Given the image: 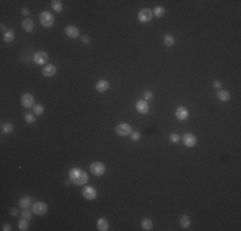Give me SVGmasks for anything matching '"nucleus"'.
I'll use <instances>...</instances> for the list:
<instances>
[{
  "mask_svg": "<svg viewBox=\"0 0 241 231\" xmlns=\"http://www.w3.org/2000/svg\"><path fill=\"white\" fill-rule=\"evenodd\" d=\"M7 31H8V30L5 28V26H4V25H2V32H3V34H5Z\"/></svg>",
  "mask_w": 241,
  "mask_h": 231,
  "instance_id": "58836bf2",
  "label": "nucleus"
},
{
  "mask_svg": "<svg viewBox=\"0 0 241 231\" xmlns=\"http://www.w3.org/2000/svg\"><path fill=\"white\" fill-rule=\"evenodd\" d=\"M31 216H32V213H31L28 209H23V213H22V217L23 218H26V219H30L31 218Z\"/></svg>",
  "mask_w": 241,
  "mask_h": 231,
  "instance_id": "2f4dec72",
  "label": "nucleus"
},
{
  "mask_svg": "<svg viewBox=\"0 0 241 231\" xmlns=\"http://www.w3.org/2000/svg\"><path fill=\"white\" fill-rule=\"evenodd\" d=\"M164 44L167 46H173L174 45V37L172 35H165L164 36Z\"/></svg>",
  "mask_w": 241,
  "mask_h": 231,
  "instance_id": "a878e982",
  "label": "nucleus"
},
{
  "mask_svg": "<svg viewBox=\"0 0 241 231\" xmlns=\"http://www.w3.org/2000/svg\"><path fill=\"white\" fill-rule=\"evenodd\" d=\"M40 22L44 27H51L54 25V16L49 12H43L40 14Z\"/></svg>",
  "mask_w": 241,
  "mask_h": 231,
  "instance_id": "f03ea898",
  "label": "nucleus"
},
{
  "mask_svg": "<svg viewBox=\"0 0 241 231\" xmlns=\"http://www.w3.org/2000/svg\"><path fill=\"white\" fill-rule=\"evenodd\" d=\"M3 39H4L5 43H8V44H9V43H13V41H14V32H13L12 30H8L7 32L4 34Z\"/></svg>",
  "mask_w": 241,
  "mask_h": 231,
  "instance_id": "4be33fe9",
  "label": "nucleus"
},
{
  "mask_svg": "<svg viewBox=\"0 0 241 231\" xmlns=\"http://www.w3.org/2000/svg\"><path fill=\"white\" fill-rule=\"evenodd\" d=\"M153 14L155 16V17H163L164 16V8L163 7H155L154 8V10H153Z\"/></svg>",
  "mask_w": 241,
  "mask_h": 231,
  "instance_id": "393cba45",
  "label": "nucleus"
},
{
  "mask_svg": "<svg viewBox=\"0 0 241 231\" xmlns=\"http://www.w3.org/2000/svg\"><path fill=\"white\" fill-rule=\"evenodd\" d=\"M82 195L85 199H87V200H94V199L98 196V191L95 190V187H92V186H85L82 189Z\"/></svg>",
  "mask_w": 241,
  "mask_h": 231,
  "instance_id": "39448f33",
  "label": "nucleus"
},
{
  "mask_svg": "<svg viewBox=\"0 0 241 231\" xmlns=\"http://www.w3.org/2000/svg\"><path fill=\"white\" fill-rule=\"evenodd\" d=\"M95 87H96V90H98L99 92H105L107 90H109L110 83H109L107 80H100V81H98V82H96Z\"/></svg>",
  "mask_w": 241,
  "mask_h": 231,
  "instance_id": "2eb2a0df",
  "label": "nucleus"
},
{
  "mask_svg": "<svg viewBox=\"0 0 241 231\" xmlns=\"http://www.w3.org/2000/svg\"><path fill=\"white\" fill-rule=\"evenodd\" d=\"M169 140L172 143H178L181 140V138H180V135H177V134H171L169 135Z\"/></svg>",
  "mask_w": 241,
  "mask_h": 231,
  "instance_id": "7c9ffc66",
  "label": "nucleus"
},
{
  "mask_svg": "<svg viewBox=\"0 0 241 231\" xmlns=\"http://www.w3.org/2000/svg\"><path fill=\"white\" fill-rule=\"evenodd\" d=\"M12 131H13V125L10 122H5V123L2 125V132L3 134H9Z\"/></svg>",
  "mask_w": 241,
  "mask_h": 231,
  "instance_id": "b1692460",
  "label": "nucleus"
},
{
  "mask_svg": "<svg viewBox=\"0 0 241 231\" xmlns=\"http://www.w3.org/2000/svg\"><path fill=\"white\" fill-rule=\"evenodd\" d=\"M18 226H19V230H22V231H26V230H28V219H26V218H22V219H21V221H19Z\"/></svg>",
  "mask_w": 241,
  "mask_h": 231,
  "instance_id": "bb28decb",
  "label": "nucleus"
},
{
  "mask_svg": "<svg viewBox=\"0 0 241 231\" xmlns=\"http://www.w3.org/2000/svg\"><path fill=\"white\" fill-rule=\"evenodd\" d=\"M68 177L75 185H85L89 181V175L80 168H72L68 173Z\"/></svg>",
  "mask_w": 241,
  "mask_h": 231,
  "instance_id": "f257e3e1",
  "label": "nucleus"
},
{
  "mask_svg": "<svg viewBox=\"0 0 241 231\" xmlns=\"http://www.w3.org/2000/svg\"><path fill=\"white\" fill-rule=\"evenodd\" d=\"M144 98H145L146 100L151 99V98H153V92H151V91H145V94H144Z\"/></svg>",
  "mask_w": 241,
  "mask_h": 231,
  "instance_id": "473e14b6",
  "label": "nucleus"
},
{
  "mask_svg": "<svg viewBox=\"0 0 241 231\" xmlns=\"http://www.w3.org/2000/svg\"><path fill=\"white\" fill-rule=\"evenodd\" d=\"M30 205H31V198H30V196H23V198L19 200V207H21V208L27 209V208H30Z\"/></svg>",
  "mask_w": 241,
  "mask_h": 231,
  "instance_id": "412c9836",
  "label": "nucleus"
},
{
  "mask_svg": "<svg viewBox=\"0 0 241 231\" xmlns=\"http://www.w3.org/2000/svg\"><path fill=\"white\" fill-rule=\"evenodd\" d=\"M44 113V107L41 106V104H36V106H34V114L35 116H41Z\"/></svg>",
  "mask_w": 241,
  "mask_h": 231,
  "instance_id": "cd10ccee",
  "label": "nucleus"
},
{
  "mask_svg": "<svg viewBox=\"0 0 241 231\" xmlns=\"http://www.w3.org/2000/svg\"><path fill=\"white\" fill-rule=\"evenodd\" d=\"M50 5H51V8H53L55 12H58V13L63 10V4H62L60 0H51V2H50Z\"/></svg>",
  "mask_w": 241,
  "mask_h": 231,
  "instance_id": "aec40b11",
  "label": "nucleus"
},
{
  "mask_svg": "<svg viewBox=\"0 0 241 231\" xmlns=\"http://www.w3.org/2000/svg\"><path fill=\"white\" fill-rule=\"evenodd\" d=\"M217 97L219 100H222V101H228L229 99H231V95H229V92L226 91V90H219L218 94H217Z\"/></svg>",
  "mask_w": 241,
  "mask_h": 231,
  "instance_id": "a211bd4d",
  "label": "nucleus"
},
{
  "mask_svg": "<svg viewBox=\"0 0 241 231\" xmlns=\"http://www.w3.org/2000/svg\"><path fill=\"white\" fill-rule=\"evenodd\" d=\"M32 212L37 216H43L48 212V204L44 203V202H36L34 205H32Z\"/></svg>",
  "mask_w": 241,
  "mask_h": 231,
  "instance_id": "423d86ee",
  "label": "nucleus"
},
{
  "mask_svg": "<svg viewBox=\"0 0 241 231\" xmlns=\"http://www.w3.org/2000/svg\"><path fill=\"white\" fill-rule=\"evenodd\" d=\"M182 143L185 144V146L187 148H192L196 144V136L194 134H185L182 138Z\"/></svg>",
  "mask_w": 241,
  "mask_h": 231,
  "instance_id": "9d476101",
  "label": "nucleus"
},
{
  "mask_svg": "<svg viewBox=\"0 0 241 231\" xmlns=\"http://www.w3.org/2000/svg\"><path fill=\"white\" fill-rule=\"evenodd\" d=\"M176 117H177V120H180V121L187 120V117H188V111L185 107H178V108L176 109Z\"/></svg>",
  "mask_w": 241,
  "mask_h": 231,
  "instance_id": "4468645a",
  "label": "nucleus"
},
{
  "mask_svg": "<svg viewBox=\"0 0 241 231\" xmlns=\"http://www.w3.org/2000/svg\"><path fill=\"white\" fill-rule=\"evenodd\" d=\"M25 121H26L28 125H32V123H35L36 118H35V116H34V114H31V113H26V114H25Z\"/></svg>",
  "mask_w": 241,
  "mask_h": 231,
  "instance_id": "c85d7f7f",
  "label": "nucleus"
},
{
  "mask_svg": "<svg viewBox=\"0 0 241 231\" xmlns=\"http://www.w3.org/2000/svg\"><path fill=\"white\" fill-rule=\"evenodd\" d=\"M116 132L119 136H127V135H130L132 132V127L128 123H119L116 127Z\"/></svg>",
  "mask_w": 241,
  "mask_h": 231,
  "instance_id": "0eeeda50",
  "label": "nucleus"
},
{
  "mask_svg": "<svg viewBox=\"0 0 241 231\" xmlns=\"http://www.w3.org/2000/svg\"><path fill=\"white\" fill-rule=\"evenodd\" d=\"M22 14H23V16H26V17H28V14H30V10H28L27 8H23V9H22Z\"/></svg>",
  "mask_w": 241,
  "mask_h": 231,
  "instance_id": "c9c22d12",
  "label": "nucleus"
},
{
  "mask_svg": "<svg viewBox=\"0 0 241 231\" xmlns=\"http://www.w3.org/2000/svg\"><path fill=\"white\" fill-rule=\"evenodd\" d=\"M109 229V222L105 218H99L98 221V230L99 231H107Z\"/></svg>",
  "mask_w": 241,
  "mask_h": 231,
  "instance_id": "dca6fc26",
  "label": "nucleus"
},
{
  "mask_svg": "<svg viewBox=\"0 0 241 231\" xmlns=\"http://www.w3.org/2000/svg\"><path fill=\"white\" fill-rule=\"evenodd\" d=\"M191 221H190V217H188L187 214H182L180 217V225L182 226V229H187L188 226H190Z\"/></svg>",
  "mask_w": 241,
  "mask_h": 231,
  "instance_id": "6ab92c4d",
  "label": "nucleus"
},
{
  "mask_svg": "<svg viewBox=\"0 0 241 231\" xmlns=\"http://www.w3.org/2000/svg\"><path fill=\"white\" fill-rule=\"evenodd\" d=\"M48 59H49V57H48V54L45 53V51H37V53H35V55H34V62L39 66L46 64Z\"/></svg>",
  "mask_w": 241,
  "mask_h": 231,
  "instance_id": "1a4fd4ad",
  "label": "nucleus"
},
{
  "mask_svg": "<svg viewBox=\"0 0 241 231\" xmlns=\"http://www.w3.org/2000/svg\"><path fill=\"white\" fill-rule=\"evenodd\" d=\"M153 12H151V9H149V8H144V9H141L140 12H139V14H137V18H139V21L141 23H146V22H149V21H151V18H153Z\"/></svg>",
  "mask_w": 241,
  "mask_h": 231,
  "instance_id": "7ed1b4c3",
  "label": "nucleus"
},
{
  "mask_svg": "<svg viewBox=\"0 0 241 231\" xmlns=\"http://www.w3.org/2000/svg\"><path fill=\"white\" fill-rule=\"evenodd\" d=\"M81 39H82V41H83L85 44H89V43H90V39H89L87 36H81Z\"/></svg>",
  "mask_w": 241,
  "mask_h": 231,
  "instance_id": "f704fd0d",
  "label": "nucleus"
},
{
  "mask_svg": "<svg viewBox=\"0 0 241 231\" xmlns=\"http://www.w3.org/2000/svg\"><path fill=\"white\" fill-rule=\"evenodd\" d=\"M18 213V211H17V208H13V209H10V214L12 216H16Z\"/></svg>",
  "mask_w": 241,
  "mask_h": 231,
  "instance_id": "4c0bfd02",
  "label": "nucleus"
},
{
  "mask_svg": "<svg viewBox=\"0 0 241 231\" xmlns=\"http://www.w3.org/2000/svg\"><path fill=\"white\" fill-rule=\"evenodd\" d=\"M66 35L71 39H77L80 36V31L75 26H67L66 27Z\"/></svg>",
  "mask_w": 241,
  "mask_h": 231,
  "instance_id": "ddd939ff",
  "label": "nucleus"
},
{
  "mask_svg": "<svg viewBox=\"0 0 241 231\" xmlns=\"http://www.w3.org/2000/svg\"><path fill=\"white\" fill-rule=\"evenodd\" d=\"M140 139H141V135H140V132H137V131L131 132V140H132V141H139Z\"/></svg>",
  "mask_w": 241,
  "mask_h": 231,
  "instance_id": "c756f323",
  "label": "nucleus"
},
{
  "mask_svg": "<svg viewBox=\"0 0 241 231\" xmlns=\"http://www.w3.org/2000/svg\"><path fill=\"white\" fill-rule=\"evenodd\" d=\"M22 26H23V30L26 31V32H31V31L34 30V21L30 19V18H27V19L23 21Z\"/></svg>",
  "mask_w": 241,
  "mask_h": 231,
  "instance_id": "f3484780",
  "label": "nucleus"
},
{
  "mask_svg": "<svg viewBox=\"0 0 241 231\" xmlns=\"http://www.w3.org/2000/svg\"><path fill=\"white\" fill-rule=\"evenodd\" d=\"M3 230H4V231H10L12 229H10V225H9V224H5V225L3 226Z\"/></svg>",
  "mask_w": 241,
  "mask_h": 231,
  "instance_id": "e433bc0d",
  "label": "nucleus"
},
{
  "mask_svg": "<svg viewBox=\"0 0 241 231\" xmlns=\"http://www.w3.org/2000/svg\"><path fill=\"white\" fill-rule=\"evenodd\" d=\"M55 73H57V67L54 64H46L43 68V75L45 77H53Z\"/></svg>",
  "mask_w": 241,
  "mask_h": 231,
  "instance_id": "f8f14e48",
  "label": "nucleus"
},
{
  "mask_svg": "<svg viewBox=\"0 0 241 231\" xmlns=\"http://www.w3.org/2000/svg\"><path fill=\"white\" fill-rule=\"evenodd\" d=\"M90 171H91L92 175H95V176H101V175H104V172H105V166H104V163H101V162H94L90 166Z\"/></svg>",
  "mask_w": 241,
  "mask_h": 231,
  "instance_id": "20e7f679",
  "label": "nucleus"
},
{
  "mask_svg": "<svg viewBox=\"0 0 241 231\" xmlns=\"http://www.w3.org/2000/svg\"><path fill=\"white\" fill-rule=\"evenodd\" d=\"M141 227H142L144 230H146V231L151 230V229H153V222H151V219H149V218L142 219V222H141Z\"/></svg>",
  "mask_w": 241,
  "mask_h": 231,
  "instance_id": "5701e85b",
  "label": "nucleus"
},
{
  "mask_svg": "<svg viewBox=\"0 0 241 231\" xmlns=\"http://www.w3.org/2000/svg\"><path fill=\"white\" fill-rule=\"evenodd\" d=\"M136 111L140 114H146L149 112V106L145 100H137L136 101Z\"/></svg>",
  "mask_w": 241,
  "mask_h": 231,
  "instance_id": "9b49d317",
  "label": "nucleus"
},
{
  "mask_svg": "<svg viewBox=\"0 0 241 231\" xmlns=\"http://www.w3.org/2000/svg\"><path fill=\"white\" fill-rule=\"evenodd\" d=\"M221 86H222V82H221V81L217 80V81L213 82V87H214V89H221Z\"/></svg>",
  "mask_w": 241,
  "mask_h": 231,
  "instance_id": "72a5a7b5",
  "label": "nucleus"
},
{
  "mask_svg": "<svg viewBox=\"0 0 241 231\" xmlns=\"http://www.w3.org/2000/svg\"><path fill=\"white\" fill-rule=\"evenodd\" d=\"M21 103H22V106L25 108H34V106H35V99H34V97L31 95V94L26 92V94H23V95H22Z\"/></svg>",
  "mask_w": 241,
  "mask_h": 231,
  "instance_id": "6e6552de",
  "label": "nucleus"
}]
</instances>
